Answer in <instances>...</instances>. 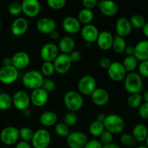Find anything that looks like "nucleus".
Masks as SVG:
<instances>
[{
    "label": "nucleus",
    "mask_w": 148,
    "mask_h": 148,
    "mask_svg": "<svg viewBox=\"0 0 148 148\" xmlns=\"http://www.w3.org/2000/svg\"><path fill=\"white\" fill-rule=\"evenodd\" d=\"M124 88L131 94L140 93L143 90V82L142 77L137 72H130L127 74L124 79Z\"/></svg>",
    "instance_id": "nucleus-1"
},
{
    "label": "nucleus",
    "mask_w": 148,
    "mask_h": 148,
    "mask_svg": "<svg viewBox=\"0 0 148 148\" xmlns=\"http://www.w3.org/2000/svg\"><path fill=\"white\" fill-rule=\"evenodd\" d=\"M64 103L66 108L72 112H77L84 103L82 95L75 90L67 91L64 95Z\"/></svg>",
    "instance_id": "nucleus-2"
},
{
    "label": "nucleus",
    "mask_w": 148,
    "mask_h": 148,
    "mask_svg": "<svg viewBox=\"0 0 148 148\" xmlns=\"http://www.w3.org/2000/svg\"><path fill=\"white\" fill-rule=\"evenodd\" d=\"M44 77L38 70H30L26 72L23 77L22 82L23 85L27 89L34 90L42 88Z\"/></svg>",
    "instance_id": "nucleus-3"
},
{
    "label": "nucleus",
    "mask_w": 148,
    "mask_h": 148,
    "mask_svg": "<svg viewBox=\"0 0 148 148\" xmlns=\"http://www.w3.org/2000/svg\"><path fill=\"white\" fill-rule=\"evenodd\" d=\"M105 130L112 134H119L123 132L125 127L124 121L120 116L115 114H108L103 122Z\"/></svg>",
    "instance_id": "nucleus-4"
},
{
    "label": "nucleus",
    "mask_w": 148,
    "mask_h": 148,
    "mask_svg": "<svg viewBox=\"0 0 148 148\" xmlns=\"http://www.w3.org/2000/svg\"><path fill=\"white\" fill-rule=\"evenodd\" d=\"M51 141V136L49 132L45 129H40L35 132L31 145L34 148H48Z\"/></svg>",
    "instance_id": "nucleus-5"
},
{
    "label": "nucleus",
    "mask_w": 148,
    "mask_h": 148,
    "mask_svg": "<svg viewBox=\"0 0 148 148\" xmlns=\"http://www.w3.org/2000/svg\"><path fill=\"white\" fill-rule=\"evenodd\" d=\"M77 88L78 92L81 95H90L97 88L96 80L91 75H84L78 82Z\"/></svg>",
    "instance_id": "nucleus-6"
},
{
    "label": "nucleus",
    "mask_w": 148,
    "mask_h": 148,
    "mask_svg": "<svg viewBox=\"0 0 148 148\" xmlns=\"http://www.w3.org/2000/svg\"><path fill=\"white\" fill-rule=\"evenodd\" d=\"M20 138L19 129L10 126L1 130L0 133V140L4 145L11 146L15 144Z\"/></svg>",
    "instance_id": "nucleus-7"
},
{
    "label": "nucleus",
    "mask_w": 148,
    "mask_h": 148,
    "mask_svg": "<svg viewBox=\"0 0 148 148\" xmlns=\"http://www.w3.org/2000/svg\"><path fill=\"white\" fill-rule=\"evenodd\" d=\"M66 138V145L69 148H84L88 141L86 134L79 131L69 132Z\"/></svg>",
    "instance_id": "nucleus-8"
},
{
    "label": "nucleus",
    "mask_w": 148,
    "mask_h": 148,
    "mask_svg": "<svg viewBox=\"0 0 148 148\" xmlns=\"http://www.w3.org/2000/svg\"><path fill=\"white\" fill-rule=\"evenodd\" d=\"M12 98V106L19 111L28 108L30 104V95L25 90H17L14 93Z\"/></svg>",
    "instance_id": "nucleus-9"
},
{
    "label": "nucleus",
    "mask_w": 148,
    "mask_h": 148,
    "mask_svg": "<svg viewBox=\"0 0 148 148\" xmlns=\"http://www.w3.org/2000/svg\"><path fill=\"white\" fill-rule=\"evenodd\" d=\"M53 64L55 68V72L60 75H64L69 71L72 66V62L69 54L59 53L53 62Z\"/></svg>",
    "instance_id": "nucleus-10"
},
{
    "label": "nucleus",
    "mask_w": 148,
    "mask_h": 148,
    "mask_svg": "<svg viewBox=\"0 0 148 148\" xmlns=\"http://www.w3.org/2000/svg\"><path fill=\"white\" fill-rule=\"evenodd\" d=\"M22 12L27 17H37L40 12L41 6L38 0H24L21 3Z\"/></svg>",
    "instance_id": "nucleus-11"
},
{
    "label": "nucleus",
    "mask_w": 148,
    "mask_h": 148,
    "mask_svg": "<svg viewBox=\"0 0 148 148\" xmlns=\"http://www.w3.org/2000/svg\"><path fill=\"white\" fill-rule=\"evenodd\" d=\"M19 72L16 68L12 66H4L0 69V82L4 85H11L16 82Z\"/></svg>",
    "instance_id": "nucleus-12"
},
{
    "label": "nucleus",
    "mask_w": 148,
    "mask_h": 148,
    "mask_svg": "<svg viewBox=\"0 0 148 148\" xmlns=\"http://www.w3.org/2000/svg\"><path fill=\"white\" fill-rule=\"evenodd\" d=\"M59 54V48L55 43H46L40 49V56L43 62H53Z\"/></svg>",
    "instance_id": "nucleus-13"
},
{
    "label": "nucleus",
    "mask_w": 148,
    "mask_h": 148,
    "mask_svg": "<svg viewBox=\"0 0 148 148\" xmlns=\"http://www.w3.org/2000/svg\"><path fill=\"white\" fill-rule=\"evenodd\" d=\"M107 70L110 79L115 82H121L124 80L127 75V71L124 68L122 64L119 62H112Z\"/></svg>",
    "instance_id": "nucleus-14"
},
{
    "label": "nucleus",
    "mask_w": 148,
    "mask_h": 148,
    "mask_svg": "<svg viewBox=\"0 0 148 148\" xmlns=\"http://www.w3.org/2000/svg\"><path fill=\"white\" fill-rule=\"evenodd\" d=\"M30 103L36 107H43L47 103L49 100V92L40 88L32 91L30 95Z\"/></svg>",
    "instance_id": "nucleus-15"
},
{
    "label": "nucleus",
    "mask_w": 148,
    "mask_h": 148,
    "mask_svg": "<svg viewBox=\"0 0 148 148\" xmlns=\"http://www.w3.org/2000/svg\"><path fill=\"white\" fill-rule=\"evenodd\" d=\"M99 33L98 27L92 24L84 25L80 30L81 36L85 43H92V44L97 40Z\"/></svg>",
    "instance_id": "nucleus-16"
},
{
    "label": "nucleus",
    "mask_w": 148,
    "mask_h": 148,
    "mask_svg": "<svg viewBox=\"0 0 148 148\" xmlns=\"http://www.w3.org/2000/svg\"><path fill=\"white\" fill-rule=\"evenodd\" d=\"M36 29L38 32L43 34H50L56 30V23L53 19L50 17H42L39 19L36 23Z\"/></svg>",
    "instance_id": "nucleus-17"
},
{
    "label": "nucleus",
    "mask_w": 148,
    "mask_h": 148,
    "mask_svg": "<svg viewBox=\"0 0 148 148\" xmlns=\"http://www.w3.org/2000/svg\"><path fill=\"white\" fill-rule=\"evenodd\" d=\"M11 58L12 66L17 70L25 69L30 64V56L25 51L17 52Z\"/></svg>",
    "instance_id": "nucleus-18"
},
{
    "label": "nucleus",
    "mask_w": 148,
    "mask_h": 148,
    "mask_svg": "<svg viewBox=\"0 0 148 148\" xmlns=\"http://www.w3.org/2000/svg\"><path fill=\"white\" fill-rule=\"evenodd\" d=\"M91 101L97 106H103L108 103L109 93L103 88H97L90 95Z\"/></svg>",
    "instance_id": "nucleus-19"
},
{
    "label": "nucleus",
    "mask_w": 148,
    "mask_h": 148,
    "mask_svg": "<svg viewBox=\"0 0 148 148\" xmlns=\"http://www.w3.org/2000/svg\"><path fill=\"white\" fill-rule=\"evenodd\" d=\"M28 21L25 17H17L11 25V32L14 36H23L28 30Z\"/></svg>",
    "instance_id": "nucleus-20"
},
{
    "label": "nucleus",
    "mask_w": 148,
    "mask_h": 148,
    "mask_svg": "<svg viewBox=\"0 0 148 148\" xmlns=\"http://www.w3.org/2000/svg\"><path fill=\"white\" fill-rule=\"evenodd\" d=\"M62 27L69 34H76L80 31L81 24L77 17L68 16L62 21Z\"/></svg>",
    "instance_id": "nucleus-21"
},
{
    "label": "nucleus",
    "mask_w": 148,
    "mask_h": 148,
    "mask_svg": "<svg viewBox=\"0 0 148 148\" xmlns=\"http://www.w3.org/2000/svg\"><path fill=\"white\" fill-rule=\"evenodd\" d=\"M116 30L118 36L122 38L128 36L132 30L130 20L124 17L119 18L116 23Z\"/></svg>",
    "instance_id": "nucleus-22"
},
{
    "label": "nucleus",
    "mask_w": 148,
    "mask_h": 148,
    "mask_svg": "<svg viewBox=\"0 0 148 148\" xmlns=\"http://www.w3.org/2000/svg\"><path fill=\"white\" fill-rule=\"evenodd\" d=\"M114 39V38L113 35L111 34V33H110L109 31L104 30V31L99 33L96 41L98 47L101 50L108 51L112 47Z\"/></svg>",
    "instance_id": "nucleus-23"
},
{
    "label": "nucleus",
    "mask_w": 148,
    "mask_h": 148,
    "mask_svg": "<svg viewBox=\"0 0 148 148\" xmlns=\"http://www.w3.org/2000/svg\"><path fill=\"white\" fill-rule=\"evenodd\" d=\"M134 56L137 61L148 60V40H143L134 46Z\"/></svg>",
    "instance_id": "nucleus-24"
},
{
    "label": "nucleus",
    "mask_w": 148,
    "mask_h": 148,
    "mask_svg": "<svg viewBox=\"0 0 148 148\" xmlns=\"http://www.w3.org/2000/svg\"><path fill=\"white\" fill-rule=\"evenodd\" d=\"M98 7L101 12L107 17L115 16L119 11L117 4L112 1H101Z\"/></svg>",
    "instance_id": "nucleus-25"
},
{
    "label": "nucleus",
    "mask_w": 148,
    "mask_h": 148,
    "mask_svg": "<svg viewBox=\"0 0 148 148\" xmlns=\"http://www.w3.org/2000/svg\"><path fill=\"white\" fill-rule=\"evenodd\" d=\"M58 48L59 51L62 52V53L69 54L73 51H75V40L70 36H64L59 40Z\"/></svg>",
    "instance_id": "nucleus-26"
},
{
    "label": "nucleus",
    "mask_w": 148,
    "mask_h": 148,
    "mask_svg": "<svg viewBox=\"0 0 148 148\" xmlns=\"http://www.w3.org/2000/svg\"><path fill=\"white\" fill-rule=\"evenodd\" d=\"M132 137L137 143L145 142L148 135V129L145 124H138L132 130Z\"/></svg>",
    "instance_id": "nucleus-27"
},
{
    "label": "nucleus",
    "mask_w": 148,
    "mask_h": 148,
    "mask_svg": "<svg viewBox=\"0 0 148 148\" xmlns=\"http://www.w3.org/2000/svg\"><path fill=\"white\" fill-rule=\"evenodd\" d=\"M58 116L53 111H47L41 114L39 118L40 123L44 127H51L56 124Z\"/></svg>",
    "instance_id": "nucleus-28"
},
{
    "label": "nucleus",
    "mask_w": 148,
    "mask_h": 148,
    "mask_svg": "<svg viewBox=\"0 0 148 148\" xmlns=\"http://www.w3.org/2000/svg\"><path fill=\"white\" fill-rule=\"evenodd\" d=\"M77 18L79 20L80 24L86 25L90 24L91 22L93 20L94 13L92 10L83 8L79 12Z\"/></svg>",
    "instance_id": "nucleus-29"
},
{
    "label": "nucleus",
    "mask_w": 148,
    "mask_h": 148,
    "mask_svg": "<svg viewBox=\"0 0 148 148\" xmlns=\"http://www.w3.org/2000/svg\"><path fill=\"white\" fill-rule=\"evenodd\" d=\"M123 66L127 72H134L138 66V61L134 56H127L122 63Z\"/></svg>",
    "instance_id": "nucleus-30"
},
{
    "label": "nucleus",
    "mask_w": 148,
    "mask_h": 148,
    "mask_svg": "<svg viewBox=\"0 0 148 148\" xmlns=\"http://www.w3.org/2000/svg\"><path fill=\"white\" fill-rule=\"evenodd\" d=\"M127 43L124 39V38L120 37V36H117L116 37L114 38V41H113L112 47L111 49H113L116 53H122L124 52V50L127 46Z\"/></svg>",
    "instance_id": "nucleus-31"
},
{
    "label": "nucleus",
    "mask_w": 148,
    "mask_h": 148,
    "mask_svg": "<svg viewBox=\"0 0 148 148\" xmlns=\"http://www.w3.org/2000/svg\"><path fill=\"white\" fill-rule=\"evenodd\" d=\"M104 130H105V127H104L103 123L100 122L97 120L92 121L89 127V132L93 137H100Z\"/></svg>",
    "instance_id": "nucleus-32"
},
{
    "label": "nucleus",
    "mask_w": 148,
    "mask_h": 148,
    "mask_svg": "<svg viewBox=\"0 0 148 148\" xmlns=\"http://www.w3.org/2000/svg\"><path fill=\"white\" fill-rule=\"evenodd\" d=\"M12 106V98L7 92L0 93V110L7 111Z\"/></svg>",
    "instance_id": "nucleus-33"
},
{
    "label": "nucleus",
    "mask_w": 148,
    "mask_h": 148,
    "mask_svg": "<svg viewBox=\"0 0 148 148\" xmlns=\"http://www.w3.org/2000/svg\"><path fill=\"white\" fill-rule=\"evenodd\" d=\"M132 27L137 30H142L146 23V20L143 15L140 14H134L130 19Z\"/></svg>",
    "instance_id": "nucleus-34"
},
{
    "label": "nucleus",
    "mask_w": 148,
    "mask_h": 148,
    "mask_svg": "<svg viewBox=\"0 0 148 148\" xmlns=\"http://www.w3.org/2000/svg\"><path fill=\"white\" fill-rule=\"evenodd\" d=\"M143 96L141 93L131 94L127 99V104L130 108H137L143 103Z\"/></svg>",
    "instance_id": "nucleus-35"
},
{
    "label": "nucleus",
    "mask_w": 148,
    "mask_h": 148,
    "mask_svg": "<svg viewBox=\"0 0 148 148\" xmlns=\"http://www.w3.org/2000/svg\"><path fill=\"white\" fill-rule=\"evenodd\" d=\"M33 134H34V132L29 127H24L19 129V135L22 139V141L27 142V143L31 142Z\"/></svg>",
    "instance_id": "nucleus-36"
},
{
    "label": "nucleus",
    "mask_w": 148,
    "mask_h": 148,
    "mask_svg": "<svg viewBox=\"0 0 148 148\" xmlns=\"http://www.w3.org/2000/svg\"><path fill=\"white\" fill-rule=\"evenodd\" d=\"M55 72V68L53 66V62H43L41 65V72L40 73L43 75V77H49L52 76Z\"/></svg>",
    "instance_id": "nucleus-37"
},
{
    "label": "nucleus",
    "mask_w": 148,
    "mask_h": 148,
    "mask_svg": "<svg viewBox=\"0 0 148 148\" xmlns=\"http://www.w3.org/2000/svg\"><path fill=\"white\" fill-rule=\"evenodd\" d=\"M54 131L55 133L61 137H66L69 134V127H67L64 122L56 124L54 127Z\"/></svg>",
    "instance_id": "nucleus-38"
},
{
    "label": "nucleus",
    "mask_w": 148,
    "mask_h": 148,
    "mask_svg": "<svg viewBox=\"0 0 148 148\" xmlns=\"http://www.w3.org/2000/svg\"><path fill=\"white\" fill-rule=\"evenodd\" d=\"M78 116L76 113L69 111L66 113L64 118V123L66 124L67 127H73L77 123Z\"/></svg>",
    "instance_id": "nucleus-39"
},
{
    "label": "nucleus",
    "mask_w": 148,
    "mask_h": 148,
    "mask_svg": "<svg viewBox=\"0 0 148 148\" xmlns=\"http://www.w3.org/2000/svg\"><path fill=\"white\" fill-rule=\"evenodd\" d=\"M120 142L123 145L126 146V147H134L137 143L132 135L130 134H127V133L123 134L121 136Z\"/></svg>",
    "instance_id": "nucleus-40"
},
{
    "label": "nucleus",
    "mask_w": 148,
    "mask_h": 148,
    "mask_svg": "<svg viewBox=\"0 0 148 148\" xmlns=\"http://www.w3.org/2000/svg\"><path fill=\"white\" fill-rule=\"evenodd\" d=\"M8 12L11 15L17 16L22 13V6L21 4L19 2H12L8 6Z\"/></svg>",
    "instance_id": "nucleus-41"
},
{
    "label": "nucleus",
    "mask_w": 148,
    "mask_h": 148,
    "mask_svg": "<svg viewBox=\"0 0 148 148\" xmlns=\"http://www.w3.org/2000/svg\"><path fill=\"white\" fill-rule=\"evenodd\" d=\"M65 0H48L47 4L51 9L54 10H62L66 6Z\"/></svg>",
    "instance_id": "nucleus-42"
},
{
    "label": "nucleus",
    "mask_w": 148,
    "mask_h": 148,
    "mask_svg": "<svg viewBox=\"0 0 148 148\" xmlns=\"http://www.w3.org/2000/svg\"><path fill=\"white\" fill-rule=\"evenodd\" d=\"M100 140L101 144L103 145H108L112 143L113 139H114V134H111V132H108L107 130H104L103 132L100 135Z\"/></svg>",
    "instance_id": "nucleus-43"
},
{
    "label": "nucleus",
    "mask_w": 148,
    "mask_h": 148,
    "mask_svg": "<svg viewBox=\"0 0 148 148\" xmlns=\"http://www.w3.org/2000/svg\"><path fill=\"white\" fill-rule=\"evenodd\" d=\"M55 88H56V83L53 79H50V78L44 79L43 85H42V88L43 90H45L47 92H49L53 91Z\"/></svg>",
    "instance_id": "nucleus-44"
},
{
    "label": "nucleus",
    "mask_w": 148,
    "mask_h": 148,
    "mask_svg": "<svg viewBox=\"0 0 148 148\" xmlns=\"http://www.w3.org/2000/svg\"><path fill=\"white\" fill-rule=\"evenodd\" d=\"M138 71L140 76L148 78V60L140 62L138 65Z\"/></svg>",
    "instance_id": "nucleus-45"
},
{
    "label": "nucleus",
    "mask_w": 148,
    "mask_h": 148,
    "mask_svg": "<svg viewBox=\"0 0 148 148\" xmlns=\"http://www.w3.org/2000/svg\"><path fill=\"white\" fill-rule=\"evenodd\" d=\"M138 113L140 116L144 119H148V103L144 102L139 107Z\"/></svg>",
    "instance_id": "nucleus-46"
},
{
    "label": "nucleus",
    "mask_w": 148,
    "mask_h": 148,
    "mask_svg": "<svg viewBox=\"0 0 148 148\" xmlns=\"http://www.w3.org/2000/svg\"><path fill=\"white\" fill-rule=\"evenodd\" d=\"M98 4V1L97 0H83L82 1V5L84 8L88 9V10H92V9L95 8Z\"/></svg>",
    "instance_id": "nucleus-47"
},
{
    "label": "nucleus",
    "mask_w": 148,
    "mask_h": 148,
    "mask_svg": "<svg viewBox=\"0 0 148 148\" xmlns=\"http://www.w3.org/2000/svg\"><path fill=\"white\" fill-rule=\"evenodd\" d=\"M84 148H103V145L99 140H92L88 141Z\"/></svg>",
    "instance_id": "nucleus-48"
},
{
    "label": "nucleus",
    "mask_w": 148,
    "mask_h": 148,
    "mask_svg": "<svg viewBox=\"0 0 148 148\" xmlns=\"http://www.w3.org/2000/svg\"><path fill=\"white\" fill-rule=\"evenodd\" d=\"M111 63L112 62L107 57H102L99 61V64L101 67L105 69H108L111 66Z\"/></svg>",
    "instance_id": "nucleus-49"
},
{
    "label": "nucleus",
    "mask_w": 148,
    "mask_h": 148,
    "mask_svg": "<svg viewBox=\"0 0 148 148\" xmlns=\"http://www.w3.org/2000/svg\"><path fill=\"white\" fill-rule=\"evenodd\" d=\"M69 57H70L71 60H72V63L73 62H77L80 60L81 59V53L78 51H73L72 53L69 54Z\"/></svg>",
    "instance_id": "nucleus-50"
},
{
    "label": "nucleus",
    "mask_w": 148,
    "mask_h": 148,
    "mask_svg": "<svg viewBox=\"0 0 148 148\" xmlns=\"http://www.w3.org/2000/svg\"><path fill=\"white\" fill-rule=\"evenodd\" d=\"M124 53L127 54V56H134V46L132 45H128L126 46V49L124 50Z\"/></svg>",
    "instance_id": "nucleus-51"
},
{
    "label": "nucleus",
    "mask_w": 148,
    "mask_h": 148,
    "mask_svg": "<svg viewBox=\"0 0 148 148\" xmlns=\"http://www.w3.org/2000/svg\"><path fill=\"white\" fill-rule=\"evenodd\" d=\"M15 148H32V147H31V145L29 144V143L21 141L16 145Z\"/></svg>",
    "instance_id": "nucleus-52"
},
{
    "label": "nucleus",
    "mask_w": 148,
    "mask_h": 148,
    "mask_svg": "<svg viewBox=\"0 0 148 148\" xmlns=\"http://www.w3.org/2000/svg\"><path fill=\"white\" fill-rule=\"evenodd\" d=\"M2 64L4 66H12V58H10V57L4 58V59L2 60Z\"/></svg>",
    "instance_id": "nucleus-53"
},
{
    "label": "nucleus",
    "mask_w": 148,
    "mask_h": 148,
    "mask_svg": "<svg viewBox=\"0 0 148 148\" xmlns=\"http://www.w3.org/2000/svg\"><path fill=\"white\" fill-rule=\"evenodd\" d=\"M49 36H50V38L52 40H58L59 38V33L56 30H54V31L52 32V33H51L50 34H49Z\"/></svg>",
    "instance_id": "nucleus-54"
},
{
    "label": "nucleus",
    "mask_w": 148,
    "mask_h": 148,
    "mask_svg": "<svg viewBox=\"0 0 148 148\" xmlns=\"http://www.w3.org/2000/svg\"><path fill=\"white\" fill-rule=\"evenodd\" d=\"M106 115H105V114H103V113H100V114H97L96 120L97 121H100V122L103 123L106 119Z\"/></svg>",
    "instance_id": "nucleus-55"
},
{
    "label": "nucleus",
    "mask_w": 148,
    "mask_h": 148,
    "mask_svg": "<svg viewBox=\"0 0 148 148\" xmlns=\"http://www.w3.org/2000/svg\"><path fill=\"white\" fill-rule=\"evenodd\" d=\"M23 114L25 118H29V117L31 116L32 115V111L30 108H26V109L23 110Z\"/></svg>",
    "instance_id": "nucleus-56"
},
{
    "label": "nucleus",
    "mask_w": 148,
    "mask_h": 148,
    "mask_svg": "<svg viewBox=\"0 0 148 148\" xmlns=\"http://www.w3.org/2000/svg\"><path fill=\"white\" fill-rule=\"evenodd\" d=\"M142 30H143V33L144 36L148 38V22H146L145 25V26Z\"/></svg>",
    "instance_id": "nucleus-57"
},
{
    "label": "nucleus",
    "mask_w": 148,
    "mask_h": 148,
    "mask_svg": "<svg viewBox=\"0 0 148 148\" xmlns=\"http://www.w3.org/2000/svg\"><path fill=\"white\" fill-rule=\"evenodd\" d=\"M103 148H121L118 145L114 144V143H111V144L106 145H103Z\"/></svg>",
    "instance_id": "nucleus-58"
},
{
    "label": "nucleus",
    "mask_w": 148,
    "mask_h": 148,
    "mask_svg": "<svg viewBox=\"0 0 148 148\" xmlns=\"http://www.w3.org/2000/svg\"><path fill=\"white\" fill-rule=\"evenodd\" d=\"M142 96H143V101H144L145 102L148 103V90L143 92V95H142Z\"/></svg>",
    "instance_id": "nucleus-59"
},
{
    "label": "nucleus",
    "mask_w": 148,
    "mask_h": 148,
    "mask_svg": "<svg viewBox=\"0 0 148 148\" xmlns=\"http://www.w3.org/2000/svg\"><path fill=\"white\" fill-rule=\"evenodd\" d=\"M137 148H148V147L146 145H140V146H138Z\"/></svg>",
    "instance_id": "nucleus-60"
},
{
    "label": "nucleus",
    "mask_w": 148,
    "mask_h": 148,
    "mask_svg": "<svg viewBox=\"0 0 148 148\" xmlns=\"http://www.w3.org/2000/svg\"><path fill=\"white\" fill-rule=\"evenodd\" d=\"M145 143H146V146L148 147V135H147V139H146V140H145Z\"/></svg>",
    "instance_id": "nucleus-61"
},
{
    "label": "nucleus",
    "mask_w": 148,
    "mask_h": 148,
    "mask_svg": "<svg viewBox=\"0 0 148 148\" xmlns=\"http://www.w3.org/2000/svg\"><path fill=\"white\" fill-rule=\"evenodd\" d=\"M1 18H0V28H1Z\"/></svg>",
    "instance_id": "nucleus-62"
}]
</instances>
